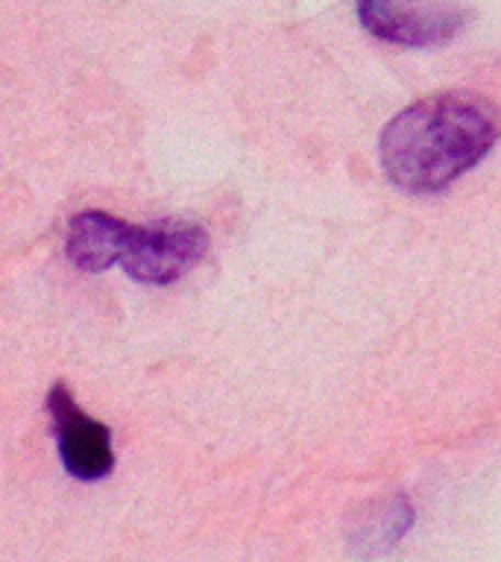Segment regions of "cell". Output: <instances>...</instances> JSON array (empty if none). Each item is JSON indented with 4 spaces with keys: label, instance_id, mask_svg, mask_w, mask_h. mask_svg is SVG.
<instances>
[{
    "label": "cell",
    "instance_id": "obj_1",
    "mask_svg": "<svg viewBox=\"0 0 501 562\" xmlns=\"http://www.w3.org/2000/svg\"><path fill=\"white\" fill-rule=\"evenodd\" d=\"M501 135V112L466 91L425 97L381 132V167L408 193L443 191L472 170Z\"/></svg>",
    "mask_w": 501,
    "mask_h": 562
},
{
    "label": "cell",
    "instance_id": "obj_2",
    "mask_svg": "<svg viewBox=\"0 0 501 562\" xmlns=\"http://www.w3.org/2000/svg\"><path fill=\"white\" fill-rule=\"evenodd\" d=\"M209 249V232L185 220H162L149 226H126L121 267L144 284H170L200 263Z\"/></svg>",
    "mask_w": 501,
    "mask_h": 562
},
{
    "label": "cell",
    "instance_id": "obj_3",
    "mask_svg": "<svg viewBox=\"0 0 501 562\" xmlns=\"http://www.w3.org/2000/svg\"><path fill=\"white\" fill-rule=\"evenodd\" d=\"M358 18L381 42L431 47L455 38L469 9L446 0H358Z\"/></svg>",
    "mask_w": 501,
    "mask_h": 562
},
{
    "label": "cell",
    "instance_id": "obj_4",
    "mask_svg": "<svg viewBox=\"0 0 501 562\" xmlns=\"http://www.w3.org/2000/svg\"><path fill=\"white\" fill-rule=\"evenodd\" d=\"M47 413L56 430L62 463L79 481H100L112 472L114 451L112 434L103 422L91 419L88 413L79 411L74 395L65 384H56L47 395Z\"/></svg>",
    "mask_w": 501,
    "mask_h": 562
},
{
    "label": "cell",
    "instance_id": "obj_5",
    "mask_svg": "<svg viewBox=\"0 0 501 562\" xmlns=\"http://www.w3.org/2000/svg\"><path fill=\"white\" fill-rule=\"evenodd\" d=\"M123 220L105 214V211H82L70 220L68 237H65V252L79 270L103 272L112 263L121 261L123 235H126Z\"/></svg>",
    "mask_w": 501,
    "mask_h": 562
},
{
    "label": "cell",
    "instance_id": "obj_6",
    "mask_svg": "<svg viewBox=\"0 0 501 562\" xmlns=\"http://www.w3.org/2000/svg\"><path fill=\"white\" fill-rule=\"evenodd\" d=\"M413 525V504L404 495L369 504L352 527L349 542L360 557H378L399 544Z\"/></svg>",
    "mask_w": 501,
    "mask_h": 562
}]
</instances>
